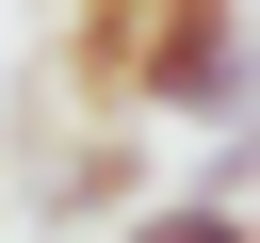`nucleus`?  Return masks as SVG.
<instances>
[{"label": "nucleus", "instance_id": "f257e3e1", "mask_svg": "<svg viewBox=\"0 0 260 243\" xmlns=\"http://www.w3.org/2000/svg\"><path fill=\"white\" fill-rule=\"evenodd\" d=\"M162 130H244L260 113V16L244 0H130V97Z\"/></svg>", "mask_w": 260, "mask_h": 243}, {"label": "nucleus", "instance_id": "f03ea898", "mask_svg": "<svg viewBox=\"0 0 260 243\" xmlns=\"http://www.w3.org/2000/svg\"><path fill=\"white\" fill-rule=\"evenodd\" d=\"M114 243H260V211H244V194H130Z\"/></svg>", "mask_w": 260, "mask_h": 243}]
</instances>
